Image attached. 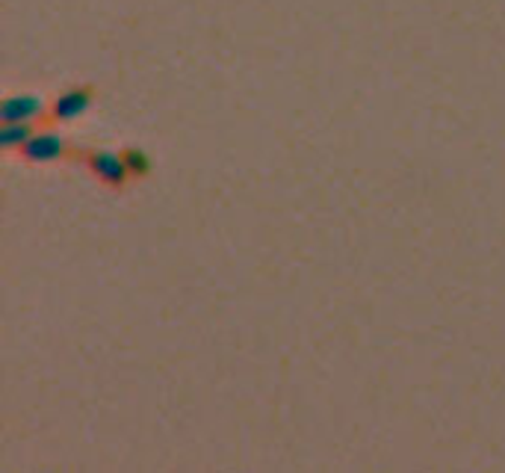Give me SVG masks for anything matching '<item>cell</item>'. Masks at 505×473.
<instances>
[{
  "label": "cell",
  "instance_id": "cell-1",
  "mask_svg": "<svg viewBox=\"0 0 505 473\" xmlns=\"http://www.w3.org/2000/svg\"><path fill=\"white\" fill-rule=\"evenodd\" d=\"M18 157L27 166H48V163H62L71 157H81V151L71 149V142L56 130H36L33 137L18 149Z\"/></svg>",
  "mask_w": 505,
  "mask_h": 473
},
{
  "label": "cell",
  "instance_id": "cell-2",
  "mask_svg": "<svg viewBox=\"0 0 505 473\" xmlns=\"http://www.w3.org/2000/svg\"><path fill=\"white\" fill-rule=\"evenodd\" d=\"M89 175H95V181H100L104 187L116 189L121 193L128 184H130V172L125 160H121V151L112 154V151H104V149H81V157H77Z\"/></svg>",
  "mask_w": 505,
  "mask_h": 473
},
{
  "label": "cell",
  "instance_id": "cell-3",
  "mask_svg": "<svg viewBox=\"0 0 505 473\" xmlns=\"http://www.w3.org/2000/svg\"><path fill=\"white\" fill-rule=\"evenodd\" d=\"M95 95H98V89L92 83H81V86L62 89V92L53 98V104L48 107V121H53V125H62V121L81 119L83 112L95 104Z\"/></svg>",
  "mask_w": 505,
  "mask_h": 473
},
{
  "label": "cell",
  "instance_id": "cell-4",
  "mask_svg": "<svg viewBox=\"0 0 505 473\" xmlns=\"http://www.w3.org/2000/svg\"><path fill=\"white\" fill-rule=\"evenodd\" d=\"M48 116V107L36 92H18L9 95L0 104V125H15V121H42Z\"/></svg>",
  "mask_w": 505,
  "mask_h": 473
},
{
  "label": "cell",
  "instance_id": "cell-5",
  "mask_svg": "<svg viewBox=\"0 0 505 473\" xmlns=\"http://www.w3.org/2000/svg\"><path fill=\"white\" fill-rule=\"evenodd\" d=\"M36 121H15V125H4L0 128V149L4 151H18L33 133H36Z\"/></svg>",
  "mask_w": 505,
  "mask_h": 473
},
{
  "label": "cell",
  "instance_id": "cell-6",
  "mask_svg": "<svg viewBox=\"0 0 505 473\" xmlns=\"http://www.w3.org/2000/svg\"><path fill=\"white\" fill-rule=\"evenodd\" d=\"M121 160H125L130 178H148L151 175V157L142 149H125L121 151Z\"/></svg>",
  "mask_w": 505,
  "mask_h": 473
}]
</instances>
